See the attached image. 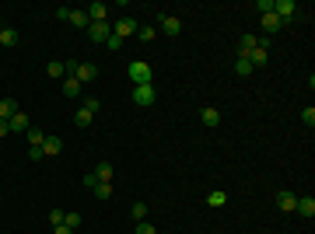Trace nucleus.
<instances>
[{"label": "nucleus", "mask_w": 315, "mask_h": 234, "mask_svg": "<svg viewBox=\"0 0 315 234\" xmlns=\"http://www.w3.org/2000/svg\"><path fill=\"white\" fill-rule=\"evenodd\" d=\"M126 74H130V81H133V88H137V84H154L151 63H144V59H133V63L126 66Z\"/></svg>", "instance_id": "1"}, {"label": "nucleus", "mask_w": 315, "mask_h": 234, "mask_svg": "<svg viewBox=\"0 0 315 234\" xmlns=\"http://www.w3.org/2000/svg\"><path fill=\"white\" fill-rule=\"evenodd\" d=\"M67 74L74 77V81H81V84H88L98 77V66L94 63H67Z\"/></svg>", "instance_id": "2"}, {"label": "nucleus", "mask_w": 315, "mask_h": 234, "mask_svg": "<svg viewBox=\"0 0 315 234\" xmlns=\"http://www.w3.org/2000/svg\"><path fill=\"white\" fill-rule=\"evenodd\" d=\"M154 84H137L133 88V105H140V109H147V105H154Z\"/></svg>", "instance_id": "3"}, {"label": "nucleus", "mask_w": 315, "mask_h": 234, "mask_svg": "<svg viewBox=\"0 0 315 234\" xmlns=\"http://www.w3.org/2000/svg\"><path fill=\"white\" fill-rule=\"evenodd\" d=\"M137 28H140V25H137V21H133L130 14H126V18H116V21H112V35H119V39H130V35H137Z\"/></svg>", "instance_id": "4"}, {"label": "nucleus", "mask_w": 315, "mask_h": 234, "mask_svg": "<svg viewBox=\"0 0 315 234\" xmlns=\"http://www.w3.org/2000/svg\"><path fill=\"white\" fill-rule=\"evenodd\" d=\"M109 35H112V25L109 21H91L88 25V39L91 42H109Z\"/></svg>", "instance_id": "5"}, {"label": "nucleus", "mask_w": 315, "mask_h": 234, "mask_svg": "<svg viewBox=\"0 0 315 234\" xmlns=\"http://www.w3.org/2000/svg\"><path fill=\"white\" fill-rule=\"evenodd\" d=\"M273 14H277L280 21H291V18L298 14V4H294V0H273Z\"/></svg>", "instance_id": "6"}, {"label": "nucleus", "mask_w": 315, "mask_h": 234, "mask_svg": "<svg viewBox=\"0 0 315 234\" xmlns=\"http://www.w3.org/2000/svg\"><path fill=\"white\" fill-rule=\"evenodd\" d=\"M158 28L165 31V35H179V31H182V21L172 18V14H158Z\"/></svg>", "instance_id": "7"}, {"label": "nucleus", "mask_w": 315, "mask_h": 234, "mask_svg": "<svg viewBox=\"0 0 315 234\" xmlns=\"http://www.w3.org/2000/svg\"><path fill=\"white\" fill-rule=\"evenodd\" d=\"M7 126H11V133H25V129H32V122H28V112H14V116L7 119Z\"/></svg>", "instance_id": "8"}, {"label": "nucleus", "mask_w": 315, "mask_h": 234, "mask_svg": "<svg viewBox=\"0 0 315 234\" xmlns=\"http://www.w3.org/2000/svg\"><path fill=\"white\" fill-rule=\"evenodd\" d=\"M294 213H301L305 220H312V217H315V199H312V196H298V206H294Z\"/></svg>", "instance_id": "9"}, {"label": "nucleus", "mask_w": 315, "mask_h": 234, "mask_svg": "<svg viewBox=\"0 0 315 234\" xmlns=\"http://www.w3.org/2000/svg\"><path fill=\"white\" fill-rule=\"evenodd\" d=\"M277 206H280L284 213H291V210L298 206V196H294V192H287V189H280V192H277Z\"/></svg>", "instance_id": "10"}, {"label": "nucleus", "mask_w": 315, "mask_h": 234, "mask_svg": "<svg viewBox=\"0 0 315 234\" xmlns=\"http://www.w3.org/2000/svg\"><path fill=\"white\" fill-rule=\"evenodd\" d=\"M88 18H91V21H109V7H105L102 0H94L91 7H88Z\"/></svg>", "instance_id": "11"}, {"label": "nucleus", "mask_w": 315, "mask_h": 234, "mask_svg": "<svg viewBox=\"0 0 315 234\" xmlns=\"http://www.w3.org/2000/svg\"><path fill=\"white\" fill-rule=\"evenodd\" d=\"M280 18H277V14H273V11H270V14H263V31H266V35H277V31H280Z\"/></svg>", "instance_id": "12"}, {"label": "nucleus", "mask_w": 315, "mask_h": 234, "mask_svg": "<svg viewBox=\"0 0 315 234\" xmlns=\"http://www.w3.org/2000/svg\"><path fill=\"white\" fill-rule=\"evenodd\" d=\"M81 88H84V84H81V81H74L70 74L63 77V94H67V98H77V94H81Z\"/></svg>", "instance_id": "13"}, {"label": "nucleus", "mask_w": 315, "mask_h": 234, "mask_svg": "<svg viewBox=\"0 0 315 234\" xmlns=\"http://www.w3.org/2000/svg\"><path fill=\"white\" fill-rule=\"evenodd\" d=\"M252 49H256V35H242V39H238V56L249 59Z\"/></svg>", "instance_id": "14"}, {"label": "nucleus", "mask_w": 315, "mask_h": 234, "mask_svg": "<svg viewBox=\"0 0 315 234\" xmlns=\"http://www.w3.org/2000/svg\"><path fill=\"white\" fill-rule=\"evenodd\" d=\"M70 25H74V28H84V31H88V25H91L88 11H70Z\"/></svg>", "instance_id": "15"}, {"label": "nucleus", "mask_w": 315, "mask_h": 234, "mask_svg": "<svg viewBox=\"0 0 315 234\" xmlns=\"http://www.w3.org/2000/svg\"><path fill=\"white\" fill-rule=\"evenodd\" d=\"M63 150V140L60 137H46V144H42V154H49V157H56Z\"/></svg>", "instance_id": "16"}, {"label": "nucleus", "mask_w": 315, "mask_h": 234, "mask_svg": "<svg viewBox=\"0 0 315 234\" xmlns=\"http://www.w3.org/2000/svg\"><path fill=\"white\" fill-rule=\"evenodd\" d=\"M200 122L214 129V126H220V112H217V109H203V112H200Z\"/></svg>", "instance_id": "17"}, {"label": "nucleus", "mask_w": 315, "mask_h": 234, "mask_svg": "<svg viewBox=\"0 0 315 234\" xmlns=\"http://www.w3.org/2000/svg\"><path fill=\"white\" fill-rule=\"evenodd\" d=\"M14 112H18V102H14V98H0V119L7 122Z\"/></svg>", "instance_id": "18"}, {"label": "nucleus", "mask_w": 315, "mask_h": 234, "mask_svg": "<svg viewBox=\"0 0 315 234\" xmlns=\"http://www.w3.org/2000/svg\"><path fill=\"white\" fill-rule=\"evenodd\" d=\"M266 59H270V53H266V49H259V46H256V49L249 53V63H252V70H256V66H266Z\"/></svg>", "instance_id": "19"}, {"label": "nucleus", "mask_w": 315, "mask_h": 234, "mask_svg": "<svg viewBox=\"0 0 315 234\" xmlns=\"http://www.w3.org/2000/svg\"><path fill=\"white\" fill-rule=\"evenodd\" d=\"M94 175H98V182H112V161H98Z\"/></svg>", "instance_id": "20"}, {"label": "nucleus", "mask_w": 315, "mask_h": 234, "mask_svg": "<svg viewBox=\"0 0 315 234\" xmlns=\"http://www.w3.org/2000/svg\"><path fill=\"white\" fill-rule=\"evenodd\" d=\"M46 74H49L53 81H63V77H67V63H56V59H53V63L46 66Z\"/></svg>", "instance_id": "21"}, {"label": "nucleus", "mask_w": 315, "mask_h": 234, "mask_svg": "<svg viewBox=\"0 0 315 234\" xmlns=\"http://www.w3.org/2000/svg\"><path fill=\"white\" fill-rule=\"evenodd\" d=\"M91 122H94V116L88 112V109H77V112H74V126H81V129H84V126H91Z\"/></svg>", "instance_id": "22"}, {"label": "nucleus", "mask_w": 315, "mask_h": 234, "mask_svg": "<svg viewBox=\"0 0 315 234\" xmlns=\"http://www.w3.org/2000/svg\"><path fill=\"white\" fill-rule=\"evenodd\" d=\"M91 192H94V199H112V182H98Z\"/></svg>", "instance_id": "23"}, {"label": "nucleus", "mask_w": 315, "mask_h": 234, "mask_svg": "<svg viewBox=\"0 0 315 234\" xmlns=\"http://www.w3.org/2000/svg\"><path fill=\"white\" fill-rule=\"evenodd\" d=\"M0 46H18V31L14 28H0Z\"/></svg>", "instance_id": "24"}, {"label": "nucleus", "mask_w": 315, "mask_h": 234, "mask_svg": "<svg viewBox=\"0 0 315 234\" xmlns=\"http://www.w3.org/2000/svg\"><path fill=\"white\" fill-rule=\"evenodd\" d=\"M235 74H238V77H249V74H252V63L238 56V59H235Z\"/></svg>", "instance_id": "25"}, {"label": "nucleus", "mask_w": 315, "mask_h": 234, "mask_svg": "<svg viewBox=\"0 0 315 234\" xmlns=\"http://www.w3.org/2000/svg\"><path fill=\"white\" fill-rule=\"evenodd\" d=\"M154 35L158 31L151 28V25H140V28H137V39H140V42H154Z\"/></svg>", "instance_id": "26"}, {"label": "nucleus", "mask_w": 315, "mask_h": 234, "mask_svg": "<svg viewBox=\"0 0 315 234\" xmlns=\"http://www.w3.org/2000/svg\"><path fill=\"white\" fill-rule=\"evenodd\" d=\"M46 144V133L42 129H28V147H42Z\"/></svg>", "instance_id": "27"}, {"label": "nucleus", "mask_w": 315, "mask_h": 234, "mask_svg": "<svg viewBox=\"0 0 315 234\" xmlns=\"http://www.w3.org/2000/svg\"><path fill=\"white\" fill-rule=\"evenodd\" d=\"M130 217H133V220H147V206L133 203V206H130Z\"/></svg>", "instance_id": "28"}, {"label": "nucleus", "mask_w": 315, "mask_h": 234, "mask_svg": "<svg viewBox=\"0 0 315 234\" xmlns=\"http://www.w3.org/2000/svg\"><path fill=\"white\" fill-rule=\"evenodd\" d=\"M84 109H88L91 116H98V112H102V102H98L94 94H88V98H84Z\"/></svg>", "instance_id": "29"}, {"label": "nucleus", "mask_w": 315, "mask_h": 234, "mask_svg": "<svg viewBox=\"0 0 315 234\" xmlns=\"http://www.w3.org/2000/svg\"><path fill=\"white\" fill-rule=\"evenodd\" d=\"M63 224H67L70 231H77V227H81V213H67V217H63Z\"/></svg>", "instance_id": "30"}, {"label": "nucleus", "mask_w": 315, "mask_h": 234, "mask_svg": "<svg viewBox=\"0 0 315 234\" xmlns=\"http://www.w3.org/2000/svg\"><path fill=\"white\" fill-rule=\"evenodd\" d=\"M105 46H109V53H119V49H123V39H119V35H109Z\"/></svg>", "instance_id": "31"}, {"label": "nucleus", "mask_w": 315, "mask_h": 234, "mask_svg": "<svg viewBox=\"0 0 315 234\" xmlns=\"http://www.w3.org/2000/svg\"><path fill=\"white\" fill-rule=\"evenodd\" d=\"M224 199H228V196H224V192H220V189H214V192H210V196H207V203H210V206H220V203H224Z\"/></svg>", "instance_id": "32"}, {"label": "nucleus", "mask_w": 315, "mask_h": 234, "mask_svg": "<svg viewBox=\"0 0 315 234\" xmlns=\"http://www.w3.org/2000/svg\"><path fill=\"white\" fill-rule=\"evenodd\" d=\"M133 234H158L154 231V224H147V220H137V231Z\"/></svg>", "instance_id": "33"}, {"label": "nucleus", "mask_w": 315, "mask_h": 234, "mask_svg": "<svg viewBox=\"0 0 315 234\" xmlns=\"http://www.w3.org/2000/svg\"><path fill=\"white\" fill-rule=\"evenodd\" d=\"M301 122H308V126H315V109L308 105V109H301Z\"/></svg>", "instance_id": "34"}, {"label": "nucleus", "mask_w": 315, "mask_h": 234, "mask_svg": "<svg viewBox=\"0 0 315 234\" xmlns=\"http://www.w3.org/2000/svg\"><path fill=\"white\" fill-rule=\"evenodd\" d=\"M63 217H67L63 210H53V213H49V224H53V227H60V224H63Z\"/></svg>", "instance_id": "35"}, {"label": "nucleus", "mask_w": 315, "mask_h": 234, "mask_svg": "<svg viewBox=\"0 0 315 234\" xmlns=\"http://www.w3.org/2000/svg\"><path fill=\"white\" fill-rule=\"evenodd\" d=\"M256 11H263V14H270V11H273V0H256Z\"/></svg>", "instance_id": "36"}, {"label": "nucleus", "mask_w": 315, "mask_h": 234, "mask_svg": "<svg viewBox=\"0 0 315 234\" xmlns=\"http://www.w3.org/2000/svg\"><path fill=\"white\" fill-rule=\"evenodd\" d=\"M46 154H42V147H28V161H42Z\"/></svg>", "instance_id": "37"}, {"label": "nucleus", "mask_w": 315, "mask_h": 234, "mask_svg": "<svg viewBox=\"0 0 315 234\" xmlns=\"http://www.w3.org/2000/svg\"><path fill=\"white\" fill-rule=\"evenodd\" d=\"M84 185H88V189H94V185H98V175H94V172H91V175H84Z\"/></svg>", "instance_id": "38"}, {"label": "nucleus", "mask_w": 315, "mask_h": 234, "mask_svg": "<svg viewBox=\"0 0 315 234\" xmlns=\"http://www.w3.org/2000/svg\"><path fill=\"white\" fill-rule=\"evenodd\" d=\"M7 133H11V126H7V122H4V119H0V140H4V137H7Z\"/></svg>", "instance_id": "39"}, {"label": "nucleus", "mask_w": 315, "mask_h": 234, "mask_svg": "<svg viewBox=\"0 0 315 234\" xmlns=\"http://www.w3.org/2000/svg\"><path fill=\"white\" fill-rule=\"evenodd\" d=\"M53 234H74V231H70L67 224H60V227H53Z\"/></svg>", "instance_id": "40"}]
</instances>
